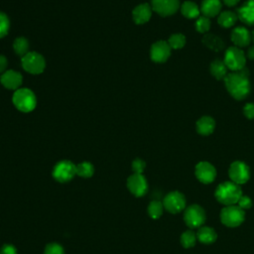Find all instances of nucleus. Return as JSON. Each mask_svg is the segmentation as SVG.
I'll return each mask as SVG.
<instances>
[{
    "label": "nucleus",
    "mask_w": 254,
    "mask_h": 254,
    "mask_svg": "<svg viewBox=\"0 0 254 254\" xmlns=\"http://www.w3.org/2000/svg\"><path fill=\"white\" fill-rule=\"evenodd\" d=\"M248 75L249 70L246 67H243L238 71L227 73L223 79L228 93L236 100H243L250 93L251 84Z\"/></svg>",
    "instance_id": "obj_1"
},
{
    "label": "nucleus",
    "mask_w": 254,
    "mask_h": 254,
    "mask_svg": "<svg viewBox=\"0 0 254 254\" xmlns=\"http://www.w3.org/2000/svg\"><path fill=\"white\" fill-rule=\"evenodd\" d=\"M217 201L224 205H233L238 202L242 195V190L239 185L233 182H223L219 184L214 192Z\"/></svg>",
    "instance_id": "obj_2"
},
{
    "label": "nucleus",
    "mask_w": 254,
    "mask_h": 254,
    "mask_svg": "<svg viewBox=\"0 0 254 254\" xmlns=\"http://www.w3.org/2000/svg\"><path fill=\"white\" fill-rule=\"evenodd\" d=\"M13 103L22 112H30L36 107V96L28 88H19L13 94Z\"/></svg>",
    "instance_id": "obj_3"
},
{
    "label": "nucleus",
    "mask_w": 254,
    "mask_h": 254,
    "mask_svg": "<svg viewBox=\"0 0 254 254\" xmlns=\"http://www.w3.org/2000/svg\"><path fill=\"white\" fill-rule=\"evenodd\" d=\"M245 219V212L238 205H227L220 211V221L228 227H237Z\"/></svg>",
    "instance_id": "obj_4"
},
{
    "label": "nucleus",
    "mask_w": 254,
    "mask_h": 254,
    "mask_svg": "<svg viewBox=\"0 0 254 254\" xmlns=\"http://www.w3.org/2000/svg\"><path fill=\"white\" fill-rule=\"evenodd\" d=\"M223 62L228 69L232 71H238L245 67L246 64V57L244 52L235 46L229 47L225 53Z\"/></svg>",
    "instance_id": "obj_5"
},
{
    "label": "nucleus",
    "mask_w": 254,
    "mask_h": 254,
    "mask_svg": "<svg viewBox=\"0 0 254 254\" xmlns=\"http://www.w3.org/2000/svg\"><path fill=\"white\" fill-rule=\"evenodd\" d=\"M184 220L190 229L199 228L205 221V212L198 204H191L186 208Z\"/></svg>",
    "instance_id": "obj_6"
},
{
    "label": "nucleus",
    "mask_w": 254,
    "mask_h": 254,
    "mask_svg": "<svg viewBox=\"0 0 254 254\" xmlns=\"http://www.w3.org/2000/svg\"><path fill=\"white\" fill-rule=\"evenodd\" d=\"M52 175L57 182L62 184L67 183L76 175L75 165L67 160L61 161L54 167Z\"/></svg>",
    "instance_id": "obj_7"
},
{
    "label": "nucleus",
    "mask_w": 254,
    "mask_h": 254,
    "mask_svg": "<svg viewBox=\"0 0 254 254\" xmlns=\"http://www.w3.org/2000/svg\"><path fill=\"white\" fill-rule=\"evenodd\" d=\"M45 59L36 52H29L22 57V66L24 69L33 74H39L45 69Z\"/></svg>",
    "instance_id": "obj_8"
},
{
    "label": "nucleus",
    "mask_w": 254,
    "mask_h": 254,
    "mask_svg": "<svg viewBox=\"0 0 254 254\" xmlns=\"http://www.w3.org/2000/svg\"><path fill=\"white\" fill-rule=\"evenodd\" d=\"M163 205L167 211L173 214L179 213L186 208L185 195L178 190H173L164 197Z\"/></svg>",
    "instance_id": "obj_9"
},
{
    "label": "nucleus",
    "mask_w": 254,
    "mask_h": 254,
    "mask_svg": "<svg viewBox=\"0 0 254 254\" xmlns=\"http://www.w3.org/2000/svg\"><path fill=\"white\" fill-rule=\"evenodd\" d=\"M228 175L231 182L240 186L248 182L250 178V170L244 162L235 161L230 165Z\"/></svg>",
    "instance_id": "obj_10"
},
{
    "label": "nucleus",
    "mask_w": 254,
    "mask_h": 254,
    "mask_svg": "<svg viewBox=\"0 0 254 254\" xmlns=\"http://www.w3.org/2000/svg\"><path fill=\"white\" fill-rule=\"evenodd\" d=\"M126 186L128 190L137 197L145 195L148 190L147 180L142 174H133L128 177Z\"/></svg>",
    "instance_id": "obj_11"
},
{
    "label": "nucleus",
    "mask_w": 254,
    "mask_h": 254,
    "mask_svg": "<svg viewBox=\"0 0 254 254\" xmlns=\"http://www.w3.org/2000/svg\"><path fill=\"white\" fill-rule=\"evenodd\" d=\"M152 9L162 17L174 15L180 8V0H152Z\"/></svg>",
    "instance_id": "obj_12"
},
{
    "label": "nucleus",
    "mask_w": 254,
    "mask_h": 254,
    "mask_svg": "<svg viewBox=\"0 0 254 254\" xmlns=\"http://www.w3.org/2000/svg\"><path fill=\"white\" fill-rule=\"evenodd\" d=\"M196 179L202 184H210L214 181L216 177V170L215 168L208 162H199L195 166L194 171Z\"/></svg>",
    "instance_id": "obj_13"
},
{
    "label": "nucleus",
    "mask_w": 254,
    "mask_h": 254,
    "mask_svg": "<svg viewBox=\"0 0 254 254\" xmlns=\"http://www.w3.org/2000/svg\"><path fill=\"white\" fill-rule=\"evenodd\" d=\"M171 47L166 41H158L151 47V60L155 63H165L171 56Z\"/></svg>",
    "instance_id": "obj_14"
},
{
    "label": "nucleus",
    "mask_w": 254,
    "mask_h": 254,
    "mask_svg": "<svg viewBox=\"0 0 254 254\" xmlns=\"http://www.w3.org/2000/svg\"><path fill=\"white\" fill-rule=\"evenodd\" d=\"M230 39H231V42L234 44V46L237 48L247 47L252 41L250 32L245 27H242V26L236 27L231 31Z\"/></svg>",
    "instance_id": "obj_15"
},
{
    "label": "nucleus",
    "mask_w": 254,
    "mask_h": 254,
    "mask_svg": "<svg viewBox=\"0 0 254 254\" xmlns=\"http://www.w3.org/2000/svg\"><path fill=\"white\" fill-rule=\"evenodd\" d=\"M238 19L247 26H254V0L245 1L237 9Z\"/></svg>",
    "instance_id": "obj_16"
},
{
    "label": "nucleus",
    "mask_w": 254,
    "mask_h": 254,
    "mask_svg": "<svg viewBox=\"0 0 254 254\" xmlns=\"http://www.w3.org/2000/svg\"><path fill=\"white\" fill-rule=\"evenodd\" d=\"M1 83L8 89H19V86L22 84L23 77L21 73L15 70H7L1 75Z\"/></svg>",
    "instance_id": "obj_17"
},
{
    "label": "nucleus",
    "mask_w": 254,
    "mask_h": 254,
    "mask_svg": "<svg viewBox=\"0 0 254 254\" xmlns=\"http://www.w3.org/2000/svg\"><path fill=\"white\" fill-rule=\"evenodd\" d=\"M221 1L220 0H202L200 4V13L202 16L211 18L219 15L221 12Z\"/></svg>",
    "instance_id": "obj_18"
},
{
    "label": "nucleus",
    "mask_w": 254,
    "mask_h": 254,
    "mask_svg": "<svg viewBox=\"0 0 254 254\" xmlns=\"http://www.w3.org/2000/svg\"><path fill=\"white\" fill-rule=\"evenodd\" d=\"M152 10H153L152 7L147 3L138 5L137 7L134 8L132 12V17L134 22L139 25L148 22L152 16Z\"/></svg>",
    "instance_id": "obj_19"
},
{
    "label": "nucleus",
    "mask_w": 254,
    "mask_h": 254,
    "mask_svg": "<svg viewBox=\"0 0 254 254\" xmlns=\"http://www.w3.org/2000/svg\"><path fill=\"white\" fill-rule=\"evenodd\" d=\"M215 128V121L212 117L204 115L200 117L195 123L196 132L202 136L210 135Z\"/></svg>",
    "instance_id": "obj_20"
},
{
    "label": "nucleus",
    "mask_w": 254,
    "mask_h": 254,
    "mask_svg": "<svg viewBox=\"0 0 254 254\" xmlns=\"http://www.w3.org/2000/svg\"><path fill=\"white\" fill-rule=\"evenodd\" d=\"M217 238V234L213 228L209 226H200L196 232V239L203 244H211Z\"/></svg>",
    "instance_id": "obj_21"
},
{
    "label": "nucleus",
    "mask_w": 254,
    "mask_h": 254,
    "mask_svg": "<svg viewBox=\"0 0 254 254\" xmlns=\"http://www.w3.org/2000/svg\"><path fill=\"white\" fill-rule=\"evenodd\" d=\"M210 73L213 77H215L217 80L224 79L227 75V66L225 65L224 62L220 59H215L210 64Z\"/></svg>",
    "instance_id": "obj_22"
},
{
    "label": "nucleus",
    "mask_w": 254,
    "mask_h": 254,
    "mask_svg": "<svg viewBox=\"0 0 254 254\" xmlns=\"http://www.w3.org/2000/svg\"><path fill=\"white\" fill-rule=\"evenodd\" d=\"M181 12L183 16L188 19H197L199 17L200 10L196 3L192 1H185L181 6Z\"/></svg>",
    "instance_id": "obj_23"
},
{
    "label": "nucleus",
    "mask_w": 254,
    "mask_h": 254,
    "mask_svg": "<svg viewBox=\"0 0 254 254\" xmlns=\"http://www.w3.org/2000/svg\"><path fill=\"white\" fill-rule=\"evenodd\" d=\"M237 20H238V17L236 13L232 11H222L218 15L217 23L219 24V26L223 28H230L235 25Z\"/></svg>",
    "instance_id": "obj_24"
},
{
    "label": "nucleus",
    "mask_w": 254,
    "mask_h": 254,
    "mask_svg": "<svg viewBox=\"0 0 254 254\" xmlns=\"http://www.w3.org/2000/svg\"><path fill=\"white\" fill-rule=\"evenodd\" d=\"M202 43L208 47L211 50H214L216 52L220 51L223 47H224V43L223 41L216 35H204L202 38Z\"/></svg>",
    "instance_id": "obj_25"
},
{
    "label": "nucleus",
    "mask_w": 254,
    "mask_h": 254,
    "mask_svg": "<svg viewBox=\"0 0 254 254\" xmlns=\"http://www.w3.org/2000/svg\"><path fill=\"white\" fill-rule=\"evenodd\" d=\"M75 173L76 176L80 178H90L94 174V167L91 163L89 162H82L77 165H75Z\"/></svg>",
    "instance_id": "obj_26"
},
{
    "label": "nucleus",
    "mask_w": 254,
    "mask_h": 254,
    "mask_svg": "<svg viewBox=\"0 0 254 254\" xmlns=\"http://www.w3.org/2000/svg\"><path fill=\"white\" fill-rule=\"evenodd\" d=\"M163 210H164V205L163 202L159 201V200H152L147 208L148 214L151 218L153 219H158L162 216L163 214Z\"/></svg>",
    "instance_id": "obj_27"
},
{
    "label": "nucleus",
    "mask_w": 254,
    "mask_h": 254,
    "mask_svg": "<svg viewBox=\"0 0 254 254\" xmlns=\"http://www.w3.org/2000/svg\"><path fill=\"white\" fill-rule=\"evenodd\" d=\"M196 242V234L192 230H187L181 235V244L185 248L193 247Z\"/></svg>",
    "instance_id": "obj_28"
},
{
    "label": "nucleus",
    "mask_w": 254,
    "mask_h": 254,
    "mask_svg": "<svg viewBox=\"0 0 254 254\" xmlns=\"http://www.w3.org/2000/svg\"><path fill=\"white\" fill-rule=\"evenodd\" d=\"M13 48H14V51L17 55L19 56H22L24 57L26 54H28V49H29V43L28 41L23 38V37H20V38H17L15 41H14V44H13Z\"/></svg>",
    "instance_id": "obj_29"
},
{
    "label": "nucleus",
    "mask_w": 254,
    "mask_h": 254,
    "mask_svg": "<svg viewBox=\"0 0 254 254\" xmlns=\"http://www.w3.org/2000/svg\"><path fill=\"white\" fill-rule=\"evenodd\" d=\"M168 44L171 47V49L179 50L182 49L186 45V37L183 34H173L170 36L168 40Z\"/></svg>",
    "instance_id": "obj_30"
},
{
    "label": "nucleus",
    "mask_w": 254,
    "mask_h": 254,
    "mask_svg": "<svg viewBox=\"0 0 254 254\" xmlns=\"http://www.w3.org/2000/svg\"><path fill=\"white\" fill-rule=\"evenodd\" d=\"M195 30L200 33V34H204L206 33L209 28H210V20L207 17L204 16H199L196 21H195Z\"/></svg>",
    "instance_id": "obj_31"
},
{
    "label": "nucleus",
    "mask_w": 254,
    "mask_h": 254,
    "mask_svg": "<svg viewBox=\"0 0 254 254\" xmlns=\"http://www.w3.org/2000/svg\"><path fill=\"white\" fill-rule=\"evenodd\" d=\"M44 254H64V249L61 244L57 242H51L45 247Z\"/></svg>",
    "instance_id": "obj_32"
},
{
    "label": "nucleus",
    "mask_w": 254,
    "mask_h": 254,
    "mask_svg": "<svg viewBox=\"0 0 254 254\" xmlns=\"http://www.w3.org/2000/svg\"><path fill=\"white\" fill-rule=\"evenodd\" d=\"M9 30V20L8 17L0 12V38L5 37Z\"/></svg>",
    "instance_id": "obj_33"
},
{
    "label": "nucleus",
    "mask_w": 254,
    "mask_h": 254,
    "mask_svg": "<svg viewBox=\"0 0 254 254\" xmlns=\"http://www.w3.org/2000/svg\"><path fill=\"white\" fill-rule=\"evenodd\" d=\"M145 167H146V163L142 159L137 158L132 162V170L134 174H143Z\"/></svg>",
    "instance_id": "obj_34"
},
{
    "label": "nucleus",
    "mask_w": 254,
    "mask_h": 254,
    "mask_svg": "<svg viewBox=\"0 0 254 254\" xmlns=\"http://www.w3.org/2000/svg\"><path fill=\"white\" fill-rule=\"evenodd\" d=\"M237 203H238V206L244 210V209H248V208L251 207V205H252V200H251V198H250L249 196H247V195H241V197L239 198V200H238Z\"/></svg>",
    "instance_id": "obj_35"
},
{
    "label": "nucleus",
    "mask_w": 254,
    "mask_h": 254,
    "mask_svg": "<svg viewBox=\"0 0 254 254\" xmlns=\"http://www.w3.org/2000/svg\"><path fill=\"white\" fill-rule=\"evenodd\" d=\"M243 113L246 118L254 119V103L248 102L243 107Z\"/></svg>",
    "instance_id": "obj_36"
},
{
    "label": "nucleus",
    "mask_w": 254,
    "mask_h": 254,
    "mask_svg": "<svg viewBox=\"0 0 254 254\" xmlns=\"http://www.w3.org/2000/svg\"><path fill=\"white\" fill-rule=\"evenodd\" d=\"M0 254H18V250L13 244H4L0 249Z\"/></svg>",
    "instance_id": "obj_37"
},
{
    "label": "nucleus",
    "mask_w": 254,
    "mask_h": 254,
    "mask_svg": "<svg viewBox=\"0 0 254 254\" xmlns=\"http://www.w3.org/2000/svg\"><path fill=\"white\" fill-rule=\"evenodd\" d=\"M7 64V59L4 56H0V73L6 69Z\"/></svg>",
    "instance_id": "obj_38"
},
{
    "label": "nucleus",
    "mask_w": 254,
    "mask_h": 254,
    "mask_svg": "<svg viewBox=\"0 0 254 254\" xmlns=\"http://www.w3.org/2000/svg\"><path fill=\"white\" fill-rule=\"evenodd\" d=\"M247 58L251 61H254V46L250 47L247 51Z\"/></svg>",
    "instance_id": "obj_39"
},
{
    "label": "nucleus",
    "mask_w": 254,
    "mask_h": 254,
    "mask_svg": "<svg viewBox=\"0 0 254 254\" xmlns=\"http://www.w3.org/2000/svg\"><path fill=\"white\" fill-rule=\"evenodd\" d=\"M222 2H223L226 6L232 7V6H235V5L239 2V0H222Z\"/></svg>",
    "instance_id": "obj_40"
},
{
    "label": "nucleus",
    "mask_w": 254,
    "mask_h": 254,
    "mask_svg": "<svg viewBox=\"0 0 254 254\" xmlns=\"http://www.w3.org/2000/svg\"><path fill=\"white\" fill-rule=\"evenodd\" d=\"M251 38H252V41H253V43H254V30H253L252 33H251Z\"/></svg>",
    "instance_id": "obj_41"
}]
</instances>
